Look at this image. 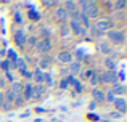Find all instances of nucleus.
Wrapping results in <instances>:
<instances>
[{"mask_svg": "<svg viewBox=\"0 0 127 122\" xmlns=\"http://www.w3.org/2000/svg\"><path fill=\"white\" fill-rule=\"evenodd\" d=\"M8 58H10V61H18V58H16V53H15V51H13V50H10L8 51Z\"/></svg>", "mask_w": 127, "mask_h": 122, "instance_id": "20", "label": "nucleus"}, {"mask_svg": "<svg viewBox=\"0 0 127 122\" xmlns=\"http://www.w3.org/2000/svg\"><path fill=\"white\" fill-rule=\"evenodd\" d=\"M19 92H21V84H13V90H11V93H13V95H18Z\"/></svg>", "mask_w": 127, "mask_h": 122, "instance_id": "19", "label": "nucleus"}, {"mask_svg": "<svg viewBox=\"0 0 127 122\" xmlns=\"http://www.w3.org/2000/svg\"><path fill=\"white\" fill-rule=\"evenodd\" d=\"M92 75H93V71H92V69H89V71H85V72H84V77H87V79L92 77Z\"/></svg>", "mask_w": 127, "mask_h": 122, "instance_id": "27", "label": "nucleus"}, {"mask_svg": "<svg viewBox=\"0 0 127 122\" xmlns=\"http://www.w3.org/2000/svg\"><path fill=\"white\" fill-rule=\"evenodd\" d=\"M106 66H108L109 69H114V68H116V63L113 61L111 58H108V60H106Z\"/></svg>", "mask_w": 127, "mask_h": 122, "instance_id": "21", "label": "nucleus"}, {"mask_svg": "<svg viewBox=\"0 0 127 122\" xmlns=\"http://www.w3.org/2000/svg\"><path fill=\"white\" fill-rule=\"evenodd\" d=\"M2 104H3V95L0 93V106H2Z\"/></svg>", "mask_w": 127, "mask_h": 122, "instance_id": "36", "label": "nucleus"}, {"mask_svg": "<svg viewBox=\"0 0 127 122\" xmlns=\"http://www.w3.org/2000/svg\"><path fill=\"white\" fill-rule=\"evenodd\" d=\"M31 18H34V19H35V18H39V15H35L34 11H31Z\"/></svg>", "mask_w": 127, "mask_h": 122, "instance_id": "34", "label": "nucleus"}, {"mask_svg": "<svg viewBox=\"0 0 127 122\" xmlns=\"http://www.w3.org/2000/svg\"><path fill=\"white\" fill-rule=\"evenodd\" d=\"M82 21H84V26L85 27H90V23H89V18L85 15H82Z\"/></svg>", "mask_w": 127, "mask_h": 122, "instance_id": "24", "label": "nucleus"}, {"mask_svg": "<svg viewBox=\"0 0 127 122\" xmlns=\"http://www.w3.org/2000/svg\"><path fill=\"white\" fill-rule=\"evenodd\" d=\"M35 111H37V113H43L45 109H43V108H35Z\"/></svg>", "mask_w": 127, "mask_h": 122, "instance_id": "35", "label": "nucleus"}, {"mask_svg": "<svg viewBox=\"0 0 127 122\" xmlns=\"http://www.w3.org/2000/svg\"><path fill=\"white\" fill-rule=\"evenodd\" d=\"M6 100H8V101H10V103H13V100H15V95H13V93H11V92H10V93H8V95H6Z\"/></svg>", "mask_w": 127, "mask_h": 122, "instance_id": "28", "label": "nucleus"}, {"mask_svg": "<svg viewBox=\"0 0 127 122\" xmlns=\"http://www.w3.org/2000/svg\"><path fill=\"white\" fill-rule=\"evenodd\" d=\"M48 64H50L48 58H43V60L40 61V66H42V68H47V66H48Z\"/></svg>", "mask_w": 127, "mask_h": 122, "instance_id": "25", "label": "nucleus"}, {"mask_svg": "<svg viewBox=\"0 0 127 122\" xmlns=\"http://www.w3.org/2000/svg\"><path fill=\"white\" fill-rule=\"evenodd\" d=\"M23 75H26V77H32V74H31V72H28V71L23 72Z\"/></svg>", "mask_w": 127, "mask_h": 122, "instance_id": "31", "label": "nucleus"}, {"mask_svg": "<svg viewBox=\"0 0 127 122\" xmlns=\"http://www.w3.org/2000/svg\"><path fill=\"white\" fill-rule=\"evenodd\" d=\"M92 97L95 98V101H98V103H100V101H103V100H105V93H103L101 90H98V88H95V90L92 92Z\"/></svg>", "mask_w": 127, "mask_h": 122, "instance_id": "7", "label": "nucleus"}, {"mask_svg": "<svg viewBox=\"0 0 127 122\" xmlns=\"http://www.w3.org/2000/svg\"><path fill=\"white\" fill-rule=\"evenodd\" d=\"M105 98H106L108 101H111V103H114V100H116L114 95H113V92H108V95H105Z\"/></svg>", "mask_w": 127, "mask_h": 122, "instance_id": "22", "label": "nucleus"}, {"mask_svg": "<svg viewBox=\"0 0 127 122\" xmlns=\"http://www.w3.org/2000/svg\"><path fill=\"white\" fill-rule=\"evenodd\" d=\"M71 29L76 32V34H81V35H84V34H85V31H87L85 27H81V26H79V23H77V21H74V19L71 21Z\"/></svg>", "mask_w": 127, "mask_h": 122, "instance_id": "5", "label": "nucleus"}, {"mask_svg": "<svg viewBox=\"0 0 127 122\" xmlns=\"http://www.w3.org/2000/svg\"><path fill=\"white\" fill-rule=\"evenodd\" d=\"M58 58H60V61H61V63H71V60H72V55L69 53V51H61Z\"/></svg>", "mask_w": 127, "mask_h": 122, "instance_id": "6", "label": "nucleus"}, {"mask_svg": "<svg viewBox=\"0 0 127 122\" xmlns=\"http://www.w3.org/2000/svg\"><path fill=\"white\" fill-rule=\"evenodd\" d=\"M111 117H121V114L119 113H111Z\"/></svg>", "mask_w": 127, "mask_h": 122, "instance_id": "32", "label": "nucleus"}, {"mask_svg": "<svg viewBox=\"0 0 127 122\" xmlns=\"http://www.w3.org/2000/svg\"><path fill=\"white\" fill-rule=\"evenodd\" d=\"M100 80H103V82H113V84H116V82H118V74H116L114 71H108V72H105L103 75H100Z\"/></svg>", "mask_w": 127, "mask_h": 122, "instance_id": "1", "label": "nucleus"}, {"mask_svg": "<svg viewBox=\"0 0 127 122\" xmlns=\"http://www.w3.org/2000/svg\"><path fill=\"white\" fill-rule=\"evenodd\" d=\"M68 82H71V84L76 87V90H77V92H81V90H82V87H81V82H79L76 77H72V75H71V77L68 79Z\"/></svg>", "mask_w": 127, "mask_h": 122, "instance_id": "11", "label": "nucleus"}, {"mask_svg": "<svg viewBox=\"0 0 127 122\" xmlns=\"http://www.w3.org/2000/svg\"><path fill=\"white\" fill-rule=\"evenodd\" d=\"M2 66H3V69H8V63H6V61H3Z\"/></svg>", "mask_w": 127, "mask_h": 122, "instance_id": "33", "label": "nucleus"}, {"mask_svg": "<svg viewBox=\"0 0 127 122\" xmlns=\"http://www.w3.org/2000/svg\"><path fill=\"white\" fill-rule=\"evenodd\" d=\"M96 82H98V77H96V75H92V84L96 85Z\"/></svg>", "mask_w": 127, "mask_h": 122, "instance_id": "30", "label": "nucleus"}, {"mask_svg": "<svg viewBox=\"0 0 127 122\" xmlns=\"http://www.w3.org/2000/svg\"><path fill=\"white\" fill-rule=\"evenodd\" d=\"M100 50H101V51H105V53H111V48H109V45L108 44H101V45H100Z\"/></svg>", "mask_w": 127, "mask_h": 122, "instance_id": "18", "label": "nucleus"}, {"mask_svg": "<svg viewBox=\"0 0 127 122\" xmlns=\"http://www.w3.org/2000/svg\"><path fill=\"white\" fill-rule=\"evenodd\" d=\"M34 77H35V80H37V82H42L43 80V71H42L40 68H37L34 71Z\"/></svg>", "mask_w": 127, "mask_h": 122, "instance_id": "12", "label": "nucleus"}, {"mask_svg": "<svg viewBox=\"0 0 127 122\" xmlns=\"http://www.w3.org/2000/svg\"><path fill=\"white\" fill-rule=\"evenodd\" d=\"M43 93V88L40 85H37V87L32 88V98H40V95Z\"/></svg>", "mask_w": 127, "mask_h": 122, "instance_id": "10", "label": "nucleus"}, {"mask_svg": "<svg viewBox=\"0 0 127 122\" xmlns=\"http://www.w3.org/2000/svg\"><path fill=\"white\" fill-rule=\"evenodd\" d=\"M96 27H98V32H101V31H106V29L109 27V23L106 21V19H103V21H98Z\"/></svg>", "mask_w": 127, "mask_h": 122, "instance_id": "9", "label": "nucleus"}, {"mask_svg": "<svg viewBox=\"0 0 127 122\" xmlns=\"http://www.w3.org/2000/svg\"><path fill=\"white\" fill-rule=\"evenodd\" d=\"M126 106H127V103H126L124 98H116L114 100V108L119 111V114H122L126 111Z\"/></svg>", "mask_w": 127, "mask_h": 122, "instance_id": "4", "label": "nucleus"}, {"mask_svg": "<svg viewBox=\"0 0 127 122\" xmlns=\"http://www.w3.org/2000/svg\"><path fill=\"white\" fill-rule=\"evenodd\" d=\"M56 16H58V19H66V16H68V11H66L64 8H58V11H56Z\"/></svg>", "mask_w": 127, "mask_h": 122, "instance_id": "14", "label": "nucleus"}, {"mask_svg": "<svg viewBox=\"0 0 127 122\" xmlns=\"http://www.w3.org/2000/svg\"><path fill=\"white\" fill-rule=\"evenodd\" d=\"M26 100H31L32 98V85H26Z\"/></svg>", "mask_w": 127, "mask_h": 122, "instance_id": "16", "label": "nucleus"}, {"mask_svg": "<svg viewBox=\"0 0 127 122\" xmlns=\"http://www.w3.org/2000/svg\"><path fill=\"white\" fill-rule=\"evenodd\" d=\"M60 87L61 88H68V80H61L60 82Z\"/></svg>", "mask_w": 127, "mask_h": 122, "instance_id": "29", "label": "nucleus"}, {"mask_svg": "<svg viewBox=\"0 0 127 122\" xmlns=\"http://www.w3.org/2000/svg\"><path fill=\"white\" fill-rule=\"evenodd\" d=\"M108 35L114 44H122V42H124V34H122L121 31H109Z\"/></svg>", "mask_w": 127, "mask_h": 122, "instance_id": "2", "label": "nucleus"}, {"mask_svg": "<svg viewBox=\"0 0 127 122\" xmlns=\"http://www.w3.org/2000/svg\"><path fill=\"white\" fill-rule=\"evenodd\" d=\"M79 71H81V63H72V64H71V72H74V74H76V72H79Z\"/></svg>", "mask_w": 127, "mask_h": 122, "instance_id": "17", "label": "nucleus"}, {"mask_svg": "<svg viewBox=\"0 0 127 122\" xmlns=\"http://www.w3.org/2000/svg\"><path fill=\"white\" fill-rule=\"evenodd\" d=\"M66 6H68V10H74L76 3H74V2H66Z\"/></svg>", "mask_w": 127, "mask_h": 122, "instance_id": "26", "label": "nucleus"}, {"mask_svg": "<svg viewBox=\"0 0 127 122\" xmlns=\"http://www.w3.org/2000/svg\"><path fill=\"white\" fill-rule=\"evenodd\" d=\"M37 51H40V53H45V51H48L50 48H52V44H50L48 39H43V40H39L37 42Z\"/></svg>", "mask_w": 127, "mask_h": 122, "instance_id": "3", "label": "nucleus"}, {"mask_svg": "<svg viewBox=\"0 0 127 122\" xmlns=\"http://www.w3.org/2000/svg\"><path fill=\"white\" fill-rule=\"evenodd\" d=\"M16 66L19 68V71H21V74H23L24 71H28V69H26V63L23 61V60H18V61H16Z\"/></svg>", "mask_w": 127, "mask_h": 122, "instance_id": "15", "label": "nucleus"}, {"mask_svg": "<svg viewBox=\"0 0 127 122\" xmlns=\"http://www.w3.org/2000/svg\"><path fill=\"white\" fill-rule=\"evenodd\" d=\"M111 92H113V95L116 97V95H122L126 92V88H124V85H118V87H114Z\"/></svg>", "mask_w": 127, "mask_h": 122, "instance_id": "13", "label": "nucleus"}, {"mask_svg": "<svg viewBox=\"0 0 127 122\" xmlns=\"http://www.w3.org/2000/svg\"><path fill=\"white\" fill-rule=\"evenodd\" d=\"M16 42H18V45H24V42H26V35H24V32L23 31H18L16 32Z\"/></svg>", "mask_w": 127, "mask_h": 122, "instance_id": "8", "label": "nucleus"}, {"mask_svg": "<svg viewBox=\"0 0 127 122\" xmlns=\"http://www.w3.org/2000/svg\"><path fill=\"white\" fill-rule=\"evenodd\" d=\"M124 5H126V2H116V3H114V8H116V10H121Z\"/></svg>", "mask_w": 127, "mask_h": 122, "instance_id": "23", "label": "nucleus"}]
</instances>
